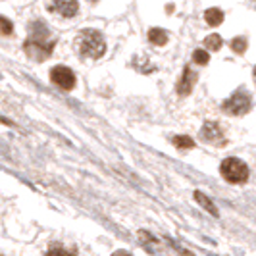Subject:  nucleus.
<instances>
[{"mask_svg": "<svg viewBox=\"0 0 256 256\" xmlns=\"http://www.w3.org/2000/svg\"><path fill=\"white\" fill-rule=\"evenodd\" d=\"M194 200H196L198 204L202 206V208H204L206 212H210L212 216H216V218H218V216H220V212H218V208H216V204H214V202H212V200H210V198L206 196L204 192L194 191Z\"/></svg>", "mask_w": 256, "mask_h": 256, "instance_id": "10", "label": "nucleus"}, {"mask_svg": "<svg viewBox=\"0 0 256 256\" xmlns=\"http://www.w3.org/2000/svg\"><path fill=\"white\" fill-rule=\"evenodd\" d=\"M254 81H256V68H254Z\"/></svg>", "mask_w": 256, "mask_h": 256, "instance_id": "20", "label": "nucleus"}, {"mask_svg": "<svg viewBox=\"0 0 256 256\" xmlns=\"http://www.w3.org/2000/svg\"><path fill=\"white\" fill-rule=\"evenodd\" d=\"M76 254H77L76 246H68V244L60 243V241H54L46 248V256H76Z\"/></svg>", "mask_w": 256, "mask_h": 256, "instance_id": "9", "label": "nucleus"}, {"mask_svg": "<svg viewBox=\"0 0 256 256\" xmlns=\"http://www.w3.org/2000/svg\"><path fill=\"white\" fill-rule=\"evenodd\" d=\"M50 79H52V83H56L60 89H64V90H70L76 87V76H74V72H72L70 68H66V66H54L50 70Z\"/></svg>", "mask_w": 256, "mask_h": 256, "instance_id": "5", "label": "nucleus"}, {"mask_svg": "<svg viewBox=\"0 0 256 256\" xmlns=\"http://www.w3.org/2000/svg\"><path fill=\"white\" fill-rule=\"evenodd\" d=\"M250 102H252L250 94L244 89H237L230 98L224 102V110L231 116H243L250 110Z\"/></svg>", "mask_w": 256, "mask_h": 256, "instance_id": "4", "label": "nucleus"}, {"mask_svg": "<svg viewBox=\"0 0 256 256\" xmlns=\"http://www.w3.org/2000/svg\"><path fill=\"white\" fill-rule=\"evenodd\" d=\"M112 256H131V254H129L128 250H116V252Z\"/></svg>", "mask_w": 256, "mask_h": 256, "instance_id": "18", "label": "nucleus"}, {"mask_svg": "<svg viewBox=\"0 0 256 256\" xmlns=\"http://www.w3.org/2000/svg\"><path fill=\"white\" fill-rule=\"evenodd\" d=\"M76 48L81 56L100 58L106 50L102 33L96 31V29H83L76 38Z\"/></svg>", "mask_w": 256, "mask_h": 256, "instance_id": "2", "label": "nucleus"}, {"mask_svg": "<svg viewBox=\"0 0 256 256\" xmlns=\"http://www.w3.org/2000/svg\"><path fill=\"white\" fill-rule=\"evenodd\" d=\"M48 10L60 14L62 18H74L79 12V4H77V0H50Z\"/></svg>", "mask_w": 256, "mask_h": 256, "instance_id": "7", "label": "nucleus"}, {"mask_svg": "<svg viewBox=\"0 0 256 256\" xmlns=\"http://www.w3.org/2000/svg\"><path fill=\"white\" fill-rule=\"evenodd\" d=\"M204 20L208 26L216 27L224 22V12H222L220 8H210V10H206L204 12Z\"/></svg>", "mask_w": 256, "mask_h": 256, "instance_id": "12", "label": "nucleus"}, {"mask_svg": "<svg viewBox=\"0 0 256 256\" xmlns=\"http://www.w3.org/2000/svg\"><path fill=\"white\" fill-rule=\"evenodd\" d=\"M220 172H222L224 180H228L230 183H244L248 180V168L239 158H226L222 162Z\"/></svg>", "mask_w": 256, "mask_h": 256, "instance_id": "3", "label": "nucleus"}, {"mask_svg": "<svg viewBox=\"0 0 256 256\" xmlns=\"http://www.w3.org/2000/svg\"><path fill=\"white\" fill-rule=\"evenodd\" d=\"M192 60H194L198 66H206L208 62H210V54H208L206 50H200V48H198V50L192 52Z\"/></svg>", "mask_w": 256, "mask_h": 256, "instance_id": "15", "label": "nucleus"}, {"mask_svg": "<svg viewBox=\"0 0 256 256\" xmlns=\"http://www.w3.org/2000/svg\"><path fill=\"white\" fill-rule=\"evenodd\" d=\"M89 2H92V4H94V2H98V0H89Z\"/></svg>", "mask_w": 256, "mask_h": 256, "instance_id": "19", "label": "nucleus"}, {"mask_svg": "<svg viewBox=\"0 0 256 256\" xmlns=\"http://www.w3.org/2000/svg\"><path fill=\"white\" fill-rule=\"evenodd\" d=\"M0 256H2V254H0Z\"/></svg>", "mask_w": 256, "mask_h": 256, "instance_id": "21", "label": "nucleus"}, {"mask_svg": "<svg viewBox=\"0 0 256 256\" xmlns=\"http://www.w3.org/2000/svg\"><path fill=\"white\" fill-rule=\"evenodd\" d=\"M231 48H233V52H237V54H243V52L246 50V38L235 37L231 40Z\"/></svg>", "mask_w": 256, "mask_h": 256, "instance_id": "16", "label": "nucleus"}, {"mask_svg": "<svg viewBox=\"0 0 256 256\" xmlns=\"http://www.w3.org/2000/svg\"><path fill=\"white\" fill-rule=\"evenodd\" d=\"M200 139L204 142H210V144H218V146L226 142L224 131H222V128L216 122H206L202 129H200Z\"/></svg>", "mask_w": 256, "mask_h": 256, "instance_id": "6", "label": "nucleus"}, {"mask_svg": "<svg viewBox=\"0 0 256 256\" xmlns=\"http://www.w3.org/2000/svg\"><path fill=\"white\" fill-rule=\"evenodd\" d=\"M12 31H14V26H12V22L8 20V18H4V16H0V35H12Z\"/></svg>", "mask_w": 256, "mask_h": 256, "instance_id": "17", "label": "nucleus"}, {"mask_svg": "<svg viewBox=\"0 0 256 256\" xmlns=\"http://www.w3.org/2000/svg\"><path fill=\"white\" fill-rule=\"evenodd\" d=\"M172 142H174L178 148H181V150H189V148H192V146H194V141H192L191 137H187V135L174 137V139H172Z\"/></svg>", "mask_w": 256, "mask_h": 256, "instance_id": "13", "label": "nucleus"}, {"mask_svg": "<svg viewBox=\"0 0 256 256\" xmlns=\"http://www.w3.org/2000/svg\"><path fill=\"white\" fill-rule=\"evenodd\" d=\"M194 83H196V74L192 72L191 68H185L183 70V77L178 83V92H180L181 96H187L192 90V87H194Z\"/></svg>", "mask_w": 256, "mask_h": 256, "instance_id": "8", "label": "nucleus"}, {"mask_svg": "<svg viewBox=\"0 0 256 256\" xmlns=\"http://www.w3.org/2000/svg\"><path fill=\"white\" fill-rule=\"evenodd\" d=\"M148 40L156 44V46H162V44H166L168 42V33L164 29H158V27H152L150 31H148Z\"/></svg>", "mask_w": 256, "mask_h": 256, "instance_id": "11", "label": "nucleus"}, {"mask_svg": "<svg viewBox=\"0 0 256 256\" xmlns=\"http://www.w3.org/2000/svg\"><path fill=\"white\" fill-rule=\"evenodd\" d=\"M204 44L208 50H220L222 48V44H224V40H222V37L220 35H210V37L204 38Z\"/></svg>", "mask_w": 256, "mask_h": 256, "instance_id": "14", "label": "nucleus"}, {"mask_svg": "<svg viewBox=\"0 0 256 256\" xmlns=\"http://www.w3.org/2000/svg\"><path fill=\"white\" fill-rule=\"evenodd\" d=\"M54 46H56V40L50 38V31H48L46 24L38 22V20L33 22L29 26V38L24 42V50L27 56L35 62H42L52 54Z\"/></svg>", "mask_w": 256, "mask_h": 256, "instance_id": "1", "label": "nucleus"}]
</instances>
